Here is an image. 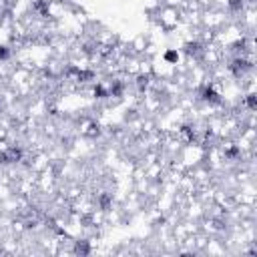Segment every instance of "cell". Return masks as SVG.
<instances>
[{"label":"cell","mask_w":257,"mask_h":257,"mask_svg":"<svg viewBox=\"0 0 257 257\" xmlns=\"http://www.w3.org/2000/svg\"><path fill=\"white\" fill-rule=\"evenodd\" d=\"M181 24V8L177 6H163L159 8V26L163 30H173Z\"/></svg>","instance_id":"cell-1"}]
</instances>
